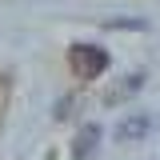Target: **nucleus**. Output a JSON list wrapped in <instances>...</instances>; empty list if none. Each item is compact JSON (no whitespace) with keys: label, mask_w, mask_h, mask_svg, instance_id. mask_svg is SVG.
Listing matches in <instances>:
<instances>
[{"label":"nucleus","mask_w":160,"mask_h":160,"mask_svg":"<svg viewBox=\"0 0 160 160\" xmlns=\"http://www.w3.org/2000/svg\"><path fill=\"white\" fill-rule=\"evenodd\" d=\"M92 140H100V128H96V124H88V128L80 132V140H76V160H84L88 152H92Z\"/></svg>","instance_id":"f03ea898"},{"label":"nucleus","mask_w":160,"mask_h":160,"mask_svg":"<svg viewBox=\"0 0 160 160\" xmlns=\"http://www.w3.org/2000/svg\"><path fill=\"white\" fill-rule=\"evenodd\" d=\"M144 128H148V116H136V120H124V124L116 128V136L120 140H132V136H140Z\"/></svg>","instance_id":"7ed1b4c3"},{"label":"nucleus","mask_w":160,"mask_h":160,"mask_svg":"<svg viewBox=\"0 0 160 160\" xmlns=\"http://www.w3.org/2000/svg\"><path fill=\"white\" fill-rule=\"evenodd\" d=\"M68 60H72V72H76L80 80H92L96 72H104V64H108V56H104L100 48H92V44H72Z\"/></svg>","instance_id":"f257e3e1"}]
</instances>
